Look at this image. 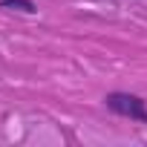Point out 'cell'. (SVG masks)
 I'll return each mask as SVG.
<instances>
[{"instance_id": "cell-2", "label": "cell", "mask_w": 147, "mask_h": 147, "mask_svg": "<svg viewBox=\"0 0 147 147\" xmlns=\"http://www.w3.org/2000/svg\"><path fill=\"white\" fill-rule=\"evenodd\" d=\"M0 9H15V12H26V15L38 12V6L32 0H0Z\"/></svg>"}, {"instance_id": "cell-1", "label": "cell", "mask_w": 147, "mask_h": 147, "mask_svg": "<svg viewBox=\"0 0 147 147\" xmlns=\"http://www.w3.org/2000/svg\"><path fill=\"white\" fill-rule=\"evenodd\" d=\"M104 104L115 115H124L130 121L147 124V101L141 95H136V92H107L104 95Z\"/></svg>"}]
</instances>
